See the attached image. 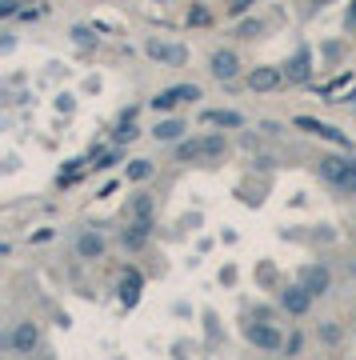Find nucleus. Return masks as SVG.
I'll return each mask as SVG.
<instances>
[{
    "mask_svg": "<svg viewBox=\"0 0 356 360\" xmlns=\"http://www.w3.org/2000/svg\"><path fill=\"white\" fill-rule=\"evenodd\" d=\"M176 156L180 160H200L204 156V141H180L176 144Z\"/></svg>",
    "mask_w": 356,
    "mask_h": 360,
    "instance_id": "obj_19",
    "label": "nucleus"
},
{
    "mask_svg": "<svg viewBox=\"0 0 356 360\" xmlns=\"http://www.w3.org/2000/svg\"><path fill=\"white\" fill-rule=\"evenodd\" d=\"M120 240H124V248H144L148 240H152V216H132V224L120 232Z\"/></svg>",
    "mask_w": 356,
    "mask_h": 360,
    "instance_id": "obj_10",
    "label": "nucleus"
},
{
    "mask_svg": "<svg viewBox=\"0 0 356 360\" xmlns=\"http://www.w3.org/2000/svg\"><path fill=\"white\" fill-rule=\"evenodd\" d=\"M252 4H257V0H237V4H233V16H240V12H248Z\"/></svg>",
    "mask_w": 356,
    "mask_h": 360,
    "instance_id": "obj_30",
    "label": "nucleus"
},
{
    "mask_svg": "<svg viewBox=\"0 0 356 360\" xmlns=\"http://www.w3.org/2000/svg\"><path fill=\"white\" fill-rule=\"evenodd\" d=\"M180 132H185V124H180V120H161V124L152 128V136H156L161 144H176V141H180Z\"/></svg>",
    "mask_w": 356,
    "mask_h": 360,
    "instance_id": "obj_16",
    "label": "nucleus"
},
{
    "mask_svg": "<svg viewBox=\"0 0 356 360\" xmlns=\"http://www.w3.org/2000/svg\"><path fill=\"white\" fill-rule=\"evenodd\" d=\"M141 288H144V276L137 272V268H128V272L120 276V304H124V309H137Z\"/></svg>",
    "mask_w": 356,
    "mask_h": 360,
    "instance_id": "obj_13",
    "label": "nucleus"
},
{
    "mask_svg": "<svg viewBox=\"0 0 356 360\" xmlns=\"http://www.w3.org/2000/svg\"><path fill=\"white\" fill-rule=\"evenodd\" d=\"M296 128H305V132H312V136H320V141L336 144V148H344V152H353V141L340 132V128H333V124H320V120L312 117H296Z\"/></svg>",
    "mask_w": 356,
    "mask_h": 360,
    "instance_id": "obj_4",
    "label": "nucleus"
},
{
    "mask_svg": "<svg viewBox=\"0 0 356 360\" xmlns=\"http://www.w3.org/2000/svg\"><path fill=\"white\" fill-rule=\"evenodd\" d=\"M72 40H76L80 48H96L100 36H96V28H88V24H76V28H72Z\"/></svg>",
    "mask_w": 356,
    "mask_h": 360,
    "instance_id": "obj_20",
    "label": "nucleus"
},
{
    "mask_svg": "<svg viewBox=\"0 0 356 360\" xmlns=\"http://www.w3.org/2000/svg\"><path fill=\"white\" fill-rule=\"evenodd\" d=\"M93 165L100 168V172H104V168H112V165H117V152H93Z\"/></svg>",
    "mask_w": 356,
    "mask_h": 360,
    "instance_id": "obj_22",
    "label": "nucleus"
},
{
    "mask_svg": "<svg viewBox=\"0 0 356 360\" xmlns=\"http://www.w3.org/2000/svg\"><path fill=\"white\" fill-rule=\"evenodd\" d=\"M320 180H329L336 192H356V156H320Z\"/></svg>",
    "mask_w": 356,
    "mask_h": 360,
    "instance_id": "obj_1",
    "label": "nucleus"
},
{
    "mask_svg": "<svg viewBox=\"0 0 356 360\" xmlns=\"http://www.w3.org/2000/svg\"><path fill=\"white\" fill-rule=\"evenodd\" d=\"M144 52H148L156 64H168V69H180V64L189 60V48L185 45H168V40H148Z\"/></svg>",
    "mask_w": 356,
    "mask_h": 360,
    "instance_id": "obj_3",
    "label": "nucleus"
},
{
    "mask_svg": "<svg viewBox=\"0 0 356 360\" xmlns=\"http://www.w3.org/2000/svg\"><path fill=\"white\" fill-rule=\"evenodd\" d=\"M244 336H248V344H257V348H264V352L285 348V336L276 333L272 324H248V328H244Z\"/></svg>",
    "mask_w": 356,
    "mask_h": 360,
    "instance_id": "obj_9",
    "label": "nucleus"
},
{
    "mask_svg": "<svg viewBox=\"0 0 356 360\" xmlns=\"http://www.w3.org/2000/svg\"><path fill=\"white\" fill-rule=\"evenodd\" d=\"M185 100H200V84H176V88H165V93H156L148 104L156 108V112H172L176 104H185Z\"/></svg>",
    "mask_w": 356,
    "mask_h": 360,
    "instance_id": "obj_2",
    "label": "nucleus"
},
{
    "mask_svg": "<svg viewBox=\"0 0 356 360\" xmlns=\"http://www.w3.org/2000/svg\"><path fill=\"white\" fill-rule=\"evenodd\" d=\"M344 84H353V76H348V72H344V76H336L333 84H324V96H336L340 88H344Z\"/></svg>",
    "mask_w": 356,
    "mask_h": 360,
    "instance_id": "obj_24",
    "label": "nucleus"
},
{
    "mask_svg": "<svg viewBox=\"0 0 356 360\" xmlns=\"http://www.w3.org/2000/svg\"><path fill=\"white\" fill-rule=\"evenodd\" d=\"M189 24H209V8H189Z\"/></svg>",
    "mask_w": 356,
    "mask_h": 360,
    "instance_id": "obj_26",
    "label": "nucleus"
},
{
    "mask_svg": "<svg viewBox=\"0 0 356 360\" xmlns=\"http://www.w3.org/2000/svg\"><path fill=\"white\" fill-rule=\"evenodd\" d=\"M300 285L309 288L312 296H324V292L333 288V272H329L324 264H312V268H305V276H300Z\"/></svg>",
    "mask_w": 356,
    "mask_h": 360,
    "instance_id": "obj_12",
    "label": "nucleus"
},
{
    "mask_svg": "<svg viewBox=\"0 0 356 360\" xmlns=\"http://www.w3.org/2000/svg\"><path fill=\"white\" fill-rule=\"evenodd\" d=\"M0 16L8 21V16H21V4L16 0H0Z\"/></svg>",
    "mask_w": 356,
    "mask_h": 360,
    "instance_id": "obj_25",
    "label": "nucleus"
},
{
    "mask_svg": "<svg viewBox=\"0 0 356 360\" xmlns=\"http://www.w3.org/2000/svg\"><path fill=\"white\" fill-rule=\"evenodd\" d=\"M261 28H264L261 21H244V24H240V36H257Z\"/></svg>",
    "mask_w": 356,
    "mask_h": 360,
    "instance_id": "obj_27",
    "label": "nucleus"
},
{
    "mask_svg": "<svg viewBox=\"0 0 356 360\" xmlns=\"http://www.w3.org/2000/svg\"><path fill=\"white\" fill-rule=\"evenodd\" d=\"M132 216H152V200H148V196H137V200H132Z\"/></svg>",
    "mask_w": 356,
    "mask_h": 360,
    "instance_id": "obj_23",
    "label": "nucleus"
},
{
    "mask_svg": "<svg viewBox=\"0 0 356 360\" xmlns=\"http://www.w3.org/2000/svg\"><path fill=\"white\" fill-rule=\"evenodd\" d=\"M224 148H228V144H224V132H209V136H204V160L224 156Z\"/></svg>",
    "mask_w": 356,
    "mask_h": 360,
    "instance_id": "obj_18",
    "label": "nucleus"
},
{
    "mask_svg": "<svg viewBox=\"0 0 356 360\" xmlns=\"http://www.w3.org/2000/svg\"><path fill=\"white\" fill-rule=\"evenodd\" d=\"M344 28H356V0L348 4V12H344Z\"/></svg>",
    "mask_w": 356,
    "mask_h": 360,
    "instance_id": "obj_29",
    "label": "nucleus"
},
{
    "mask_svg": "<svg viewBox=\"0 0 356 360\" xmlns=\"http://www.w3.org/2000/svg\"><path fill=\"white\" fill-rule=\"evenodd\" d=\"M152 172H156V168H152V160H132V165H128V180L144 184V180H148Z\"/></svg>",
    "mask_w": 356,
    "mask_h": 360,
    "instance_id": "obj_21",
    "label": "nucleus"
},
{
    "mask_svg": "<svg viewBox=\"0 0 356 360\" xmlns=\"http://www.w3.org/2000/svg\"><path fill=\"white\" fill-rule=\"evenodd\" d=\"M104 237L100 232H80V240H76V252L84 256V261H96V256H104Z\"/></svg>",
    "mask_w": 356,
    "mask_h": 360,
    "instance_id": "obj_14",
    "label": "nucleus"
},
{
    "mask_svg": "<svg viewBox=\"0 0 356 360\" xmlns=\"http://www.w3.org/2000/svg\"><path fill=\"white\" fill-rule=\"evenodd\" d=\"M200 120H204V124H216V128H240V124H244V117H240V112H228V108H209V112H200Z\"/></svg>",
    "mask_w": 356,
    "mask_h": 360,
    "instance_id": "obj_15",
    "label": "nucleus"
},
{
    "mask_svg": "<svg viewBox=\"0 0 356 360\" xmlns=\"http://www.w3.org/2000/svg\"><path fill=\"white\" fill-rule=\"evenodd\" d=\"M312 76V52L309 48H296V56L285 64V80L288 84H305Z\"/></svg>",
    "mask_w": 356,
    "mask_h": 360,
    "instance_id": "obj_11",
    "label": "nucleus"
},
{
    "mask_svg": "<svg viewBox=\"0 0 356 360\" xmlns=\"http://www.w3.org/2000/svg\"><path fill=\"white\" fill-rule=\"evenodd\" d=\"M281 84H285V69H276V64H261V69L248 72V88L252 93H272Z\"/></svg>",
    "mask_w": 356,
    "mask_h": 360,
    "instance_id": "obj_7",
    "label": "nucleus"
},
{
    "mask_svg": "<svg viewBox=\"0 0 356 360\" xmlns=\"http://www.w3.org/2000/svg\"><path fill=\"white\" fill-rule=\"evenodd\" d=\"M312 4H333V0H312Z\"/></svg>",
    "mask_w": 356,
    "mask_h": 360,
    "instance_id": "obj_31",
    "label": "nucleus"
},
{
    "mask_svg": "<svg viewBox=\"0 0 356 360\" xmlns=\"http://www.w3.org/2000/svg\"><path fill=\"white\" fill-rule=\"evenodd\" d=\"M137 136H141V128H137V117H120L117 132H112V141L124 144V141H137Z\"/></svg>",
    "mask_w": 356,
    "mask_h": 360,
    "instance_id": "obj_17",
    "label": "nucleus"
},
{
    "mask_svg": "<svg viewBox=\"0 0 356 360\" xmlns=\"http://www.w3.org/2000/svg\"><path fill=\"white\" fill-rule=\"evenodd\" d=\"M36 344H40V328L32 320H21L12 333L4 336V348H12V352H32Z\"/></svg>",
    "mask_w": 356,
    "mask_h": 360,
    "instance_id": "obj_5",
    "label": "nucleus"
},
{
    "mask_svg": "<svg viewBox=\"0 0 356 360\" xmlns=\"http://www.w3.org/2000/svg\"><path fill=\"white\" fill-rule=\"evenodd\" d=\"M209 69H213L216 80H237L240 76V56L233 52V48H216L213 60H209Z\"/></svg>",
    "mask_w": 356,
    "mask_h": 360,
    "instance_id": "obj_8",
    "label": "nucleus"
},
{
    "mask_svg": "<svg viewBox=\"0 0 356 360\" xmlns=\"http://www.w3.org/2000/svg\"><path fill=\"white\" fill-rule=\"evenodd\" d=\"M320 336H324L329 344H336V340H340V328H336V324H324V328H320Z\"/></svg>",
    "mask_w": 356,
    "mask_h": 360,
    "instance_id": "obj_28",
    "label": "nucleus"
},
{
    "mask_svg": "<svg viewBox=\"0 0 356 360\" xmlns=\"http://www.w3.org/2000/svg\"><path fill=\"white\" fill-rule=\"evenodd\" d=\"M312 300H316V296H312L305 285H288L285 292H281V309H285L288 316H305V312L312 309Z\"/></svg>",
    "mask_w": 356,
    "mask_h": 360,
    "instance_id": "obj_6",
    "label": "nucleus"
}]
</instances>
